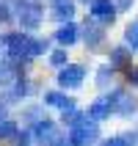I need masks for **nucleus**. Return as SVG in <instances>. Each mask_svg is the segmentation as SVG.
I'll return each instance as SVG.
<instances>
[{
	"instance_id": "2",
	"label": "nucleus",
	"mask_w": 138,
	"mask_h": 146,
	"mask_svg": "<svg viewBox=\"0 0 138 146\" xmlns=\"http://www.w3.org/2000/svg\"><path fill=\"white\" fill-rule=\"evenodd\" d=\"M58 39H61V41H72L75 39V28H64V31L58 33Z\"/></svg>"
},
{
	"instance_id": "1",
	"label": "nucleus",
	"mask_w": 138,
	"mask_h": 146,
	"mask_svg": "<svg viewBox=\"0 0 138 146\" xmlns=\"http://www.w3.org/2000/svg\"><path fill=\"white\" fill-rule=\"evenodd\" d=\"M66 80L72 83V86H75V83H80V69H69V72L64 69V74H61V83H66Z\"/></svg>"
}]
</instances>
